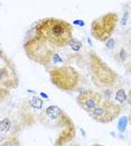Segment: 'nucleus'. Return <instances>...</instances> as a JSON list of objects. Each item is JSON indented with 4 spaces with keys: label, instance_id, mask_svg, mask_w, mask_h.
<instances>
[{
    "label": "nucleus",
    "instance_id": "nucleus-1",
    "mask_svg": "<svg viewBox=\"0 0 131 146\" xmlns=\"http://www.w3.org/2000/svg\"><path fill=\"white\" fill-rule=\"evenodd\" d=\"M36 35L61 48L68 45L73 38V26L63 19L44 18L36 25Z\"/></svg>",
    "mask_w": 131,
    "mask_h": 146
},
{
    "label": "nucleus",
    "instance_id": "nucleus-2",
    "mask_svg": "<svg viewBox=\"0 0 131 146\" xmlns=\"http://www.w3.org/2000/svg\"><path fill=\"white\" fill-rule=\"evenodd\" d=\"M90 73L94 86L97 88H110L118 81V74L96 53H90Z\"/></svg>",
    "mask_w": 131,
    "mask_h": 146
},
{
    "label": "nucleus",
    "instance_id": "nucleus-3",
    "mask_svg": "<svg viewBox=\"0 0 131 146\" xmlns=\"http://www.w3.org/2000/svg\"><path fill=\"white\" fill-rule=\"evenodd\" d=\"M24 50L28 58L40 65L49 64L55 54V46L44 40L36 34L25 43Z\"/></svg>",
    "mask_w": 131,
    "mask_h": 146
},
{
    "label": "nucleus",
    "instance_id": "nucleus-4",
    "mask_svg": "<svg viewBox=\"0 0 131 146\" xmlns=\"http://www.w3.org/2000/svg\"><path fill=\"white\" fill-rule=\"evenodd\" d=\"M51 82L62 91H75L81 81V75L77 70L70 65L55 66L49 70Z\"/></svg>",
    "mask_w": 131,
    "mask_h": 146
},
{
    "label": "nucleus",
    "instance_id": "nucleus-5",
    "mask_svg": "<svg viewBox=\"0 0 131 146\" xmlns=\"http://www.w3.org/2000/svg\"><path fill=\"white\" fill-rule=\"evenodd\" d=\"M118 14L108 13L99 18L94 19L91 24V34L99 42H107L114 32L118 24Z\"/></svg>",
    "mask_w": 131,
    "mask_h": 146
},
{
    "label": "nucleus",
    "instance_id": "nucleus-6",
    "mask_svg": "<svg viewBox=\"0 0 131 146\" xmlns=\"http://www.w3.org/2000/svg\"><path fill=\"white\" fill-rule=\"evenodd\" d=\"M122 111V106L112 100H103L95 109L89 112V116L97 123L110 124L115 118L120 116Z\"/></svg>",
    "mask_w": 131,
    "mask_h": 146
},
{
    "label": "nucleus",
    "instance_id": "nucleus-7",
    "mask_svg": "<svg viewBox=\"0 0 131 146\" xmlns=\"http://www.w3.org/2000/svg\"><path fill=\"white\" fill-rule=\"evenodd\" d=\"M0 83L1 88L7 89H15L19 84L16 66L3 51H1L0 55Z\"/></svg>",
    "mask_w": 131,
    "mask_h": 146
},
{
    "label": "nucleus",
    "instance_id": "nucleus-8",
    "mask_svg": "<svg viewBox=\"0 0 131 146\" xmlns=\"http://www.w3.org/2000/svg\"><path fill=\"white\" fill-rule=\"evenodd\" d=\"M103 101V97L100 92L94 91V90H85L82 91L76 98L77 105L88 113L95 109L101 102Z\"/></svg>",
    "mask_w": 131,
    "mask_h": 146
},
{
    "label": "nucleus",
    "instance_id": "nucleus-9",
    "mask_svg": "<svg viewBox=\"0 0 131 146\" xmlns=\"http://www.w3.org/2000/svg\"><path fill=\"white\" fill-rule=\"evenodd\" d=\"M58 124H61L63 126L62 133L58 135L57 139L55 141V145L54 146H66L72 139H74L75 137V128L74 125L72 123V120L65 115L63 113V116L57 119Z\"/></svg>",
    "mask_w": 131,
    "mask_h": 146
},
{
    "label": "nucleus",
    "instance_id": "nucleus-10",
    "mask_svg": "<svg viewBox=\"0 0 131 146\" xmlns=\"http://www.w3.org/2000/svg\"><path fill=\"white\" fill-rule=\"evenodd\" d=\"M0 134H1V141L5 139V135H7V137L16 135V129L14 127V124H13L10 118L6 117V118L1 119V123H0Z\"/></svg>",
    "mask_w": 131,
    "mask_h": 146
},
{
    "label": "nucleus",
    "instance_id": "nucleus-11",
    "mask_svg": "<svg viewBox=\"0 0 131 146\" xmlns=\"http://www.w3.org/2000/svg\"><path fill=\"white\" fill-rule=\"evenodd\" d=\"M45 112H46V115L51 119H56V120L59 119L63 116V113H64V111L61 109L59 107H57V106H49Z\"/></svg>",
    "mask_w": 131,
    "mask_h": 146
},
{
    "label": "nucleus",
    "instance_id": "nucleus-12",
    "mask_svg": "<svg viewBox=\"0 0 131 146\" xmlns=\"http://www.w3.org/2000/svg\"><path fill=\"white\" fill-rule=\"evenodd\" d=\"M0 146H20L19 138L14 135V136H9L7 138H5L3 141H1V145Z\"/></svg>",
    "mask_w": 131,
    "mask_h": 146
},
{
    "label": "nucleus",
    "instance_id": "nucleus-13",
    "mask_svg": "<svg viewBox=\"0 0 131 146\" xmlns=\"http://www.w3.org/2000/svg\"><path fill=\"white\" fill-rule=\"evenodd\" d=\"M114 100H115L118 104L123 105V104L128 100V94H127V91H126L124 89H119L118 91L115 92Z\"/></svg>",
    "mask_w": 131,
    "mask_h": 146
},
{
    "label": "nucleus",
    "instance_id": "nucleus-14",
    "mask_svg": "<svg viewBox=\"0 0 131 146\" xmlns=\"http://www.w3.org/2000/svg\"><path fill=\"white\" fill-rule=\"evenodd\" d=\"M128 123H129V118H128V117L122 116L121 118H119V120H118V130H119L121 134H123V133L127 130Z\"/></svg>",
    "mask_w": 131,
    "mask_h": 146
},
{
    "label": "nucleus",
    "instance_id": "nucleus-15",
    "mask_svg": "<svg viewBox=\"0 0 131 146\" xmlns=\"http://www.w3.org/2000/svg\"><path fill=\"white\" fill-rule=\"evenodd\" d=\"M29 105H30V107L34 108V109H41V108H43V105H44V101H43L40 98L34 96V97L29 100Z\"/></svg>",
    "mask_w": 131,
    "mask_h": 146
},
{
    "label": "nucleus",
    "instance_id": "nucleus-16",
    "mask_svg": "<svg viewBox=\"0 0 131 146\" xmlns=\"http://www.w3.org/2000/svg\"><path fill=\"white\" fill-rule=\"evenodd\" d=\"M68 46L71 47V50H72V51H74V52H78V51L82 48L83 44H82V42H81V40H78L77 38H74V37H73V38L70 40Z\"/></svg>",
    "mask_w": 131,
    "mask_h": 146
},
{
    "label": "nucleus",
    "instance_id": "nucleus-17",
    "mask_svg": "<svg viewBox=\"0 0 131 146\" xmlns=\"http://www.w3.org/2000/svg\"><path fill=\"white\" fill-rule=\"evenodd\" d=\"M114 46H115V40L113 39L112 37L109 38V39L105 42V47H107L108 50H112Z\"/></svg>",
    "mask_w": 131,
    "mask_h": 146
},
{
    "label": "nucleus",
    "instance_id": "nucleus-18",
    "mask_svg": "<svg viewBox=\"0 0 131 146\" xmlns=\"http://www.w3.org/2000/svg\"><path fill=\"white\" fill-rule=\"evenodd\" d=\"M128 17H129V13L126 11L124 15H123V18H122V20H121V27H124V25H126L127 21H128Z\"/></svg>",
    "mask_w": 131,
    "mask_h": 146
},
{
    "label": "nucleus",
    "instance_id": "nucleus-19",
    "mask_svg": "<svg viewBox=\"0 0 131 146\" xmlns=\"http://www.w3.org/2000/svg\"><path fill=\"white\" fill-rule=\"evenodd\" d=\"M52 62L54 63V64H58V63H62V58L59 57V55L58 54H54V56H53V60H52Z\"/></svg>",
    "mask_w": 131,
    "mask_h": 146
},
{
    "label": "nucleus",
    "instance_id": "nucleus-20",
    "mask_svg": "<svg viewBox=\"0 0 131 146\" xmlns=\"http://www.w3.org/2000/svg\"><path fill=\"white\" fill-rule=\"evenodd\" d=\"M74 25H80V26H84V21H83V20H74Z\"/></svg>",
    "mask_w": 131,
    "mask_h": 146
},
{
    "label": "nucleus",
    "instance_id": "nucleus-21",
    "mask_svg": "<svg viewBox=\"0 0 131 146\" xmlns=\"http://www.w3.org/2000/svg\"><path fill=\"white\" fill-rule=\"evenodd\" d=\"M39 94H40V97H41V98H45V99H47V100L49 99V97H48V96H47L46 93H44V92H40Z\"/></svg>",
    "mask_w": 131,
    "mask_h": 146
},
{
    "label": "nucleus",
    "instance_id": "nucleus-22",
    "mask_svg": "<svg viewBox=\"0 0 131 146\" xmlns=\"http://www.w3.org/2000/svg\"><path fill=\"white\" fill-rule=\"evenodd\" d=\"M91 146H104V145H102V144H93V145Z\"/></svg>",
    "mask_w": 131,
    "mask_h": 146
},
{
    "label": "nucleus",
    "instance_id": "nucleus-23",
    "mask_svg": "<svg viewBox=\"0 0 131 146\" xmlns=\"http://www.w3.org/2000/svg\"><path fill=\"white\" fill-rule=\"evenodd\" d=\"M129 121H130V124H131V112H130V117H129Z\"/></svg>",
    "mask_w": 131,
    "mask_h": 146
},
{
    "label": "nucleus",
    "instance_id": "nucleus-24",
    "mask_svg": "<svg viewBox=\"0 0 131 146\" xmlns=\"http://www.w3.org/2000/svg\"><path fill=\"white\" fill-rule=\"evenodd\" d=\"M75 146H77V145H75Z\"/></svg>",
    "mask_w": 131,
    "mask_h": 146
}]
</instances>
